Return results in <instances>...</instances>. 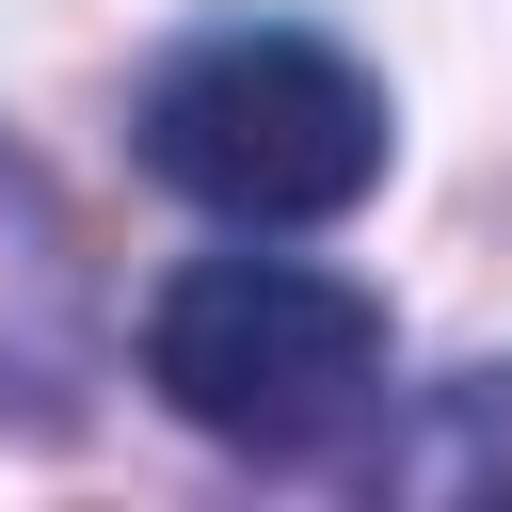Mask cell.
Listing matches in <instances>:
<instances>
[{
    "instance_id": "2",
    "label": "cell",
    "mask_w": 512,
    "mask_h": 512,
    "mask_svg": "<svg viewBox=\"0 0 512 512\" xmlns=\"http://www.w3.org/2000/svg\"><path fill=\"white\" fill-rule=\"evenodd\" d=\"M144 384L240 464H320L384 416V304L320 256H192L144 288Z\"/></svg>"
},
{
    "instance_id": "3",
    "label": "cell",
    "mask_w": 512,
    "mask_h": 512,
    "mask_svg": "<svg viewBox=\"0 0 512 512\" xmlns=\"http://www.w3.org/2000/svg\"><path fill=\"white\" fill-rule=\"evenodd\" d=\"M80 384V240L64 192L0 144V416H64Z\"/></svg>"
},
{
    "instance_id": "1",
    "label": "cell",
    "mask_w": 512,
    "mask_h": 512,
    "mask_svg": "<svg viewBox=\"0 0 512 512\" xmlns=\"http://www.w3.org/2000/svg\"><path fill=\"white\" fill-rule=\"evenodd\" d=\"M144 176L208 224H336L384 192V80L304 16H208L144 64Z\"/></svg>"
}]
</instances>
